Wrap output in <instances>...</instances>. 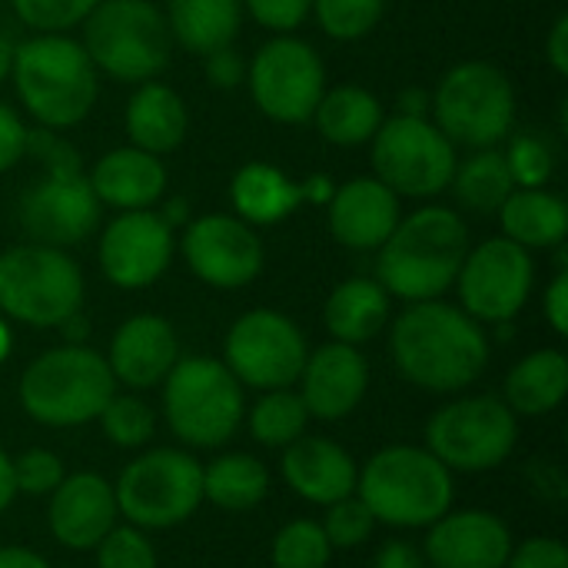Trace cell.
Returning <instances> with one entry per match:
<instances>
[{"label": "cell", "instance_id": "51", "mask_svg": "<svg viewBox=\"0 0 568 568\" xmlns=\"http://www.w3.org/2000/svg\"><path fill=\"white\" fill-rule=\"evenodd\" d=\"M0 568H50L47 559H40L37 552L23 549V546H3L0 549Z\"/></svg>", "mask_w": 568, "mask_h": 568}, {"label": "cell", "instance_id": "46", "mask_svg": "<svg viewBox=\"0 0 568 568\" xmlns=\"http://www.w3.org/2000/svg\"><path fill=\"white\" fill-rule=\"evenodd\" d=\"M27 133L30 130L23 126V120L7 103H0V173L20 163V156L27 153Z\"/></svg>", "mask_w": 568, "mask_h": 568}, {"label": "cell", "instance_id": "40", "mask_svg": "<svg viewBox=\"0 0 568 568\" xmlns=\"http://www.w3.org/2000/svg\"><path fill=\"white\" fill-rule=\"evenodd\" d=\"M100 0H13L17 17L37 33H67L83 23Z\"/></svg>", "mask_w": 568, "mask_h": 568}, {"label": "cell", "instance_id": "55", "mask_svg": "<svg viewBox=\"0 0 568 568\" xmlns=\"http://www.w3.org/2000/svg\"><path fill=\"white\" fill-rule=\"evenodd\" d=\"M160 220H163L170 230H173V226H186V223H190V206H186V200H183V196H170V203L163 206Z\"/></svg>", "mask_w": 568, "mask_h": 568}, {"label": "cell", "instance_id": "38", "mask_svg": "<svg viewBox=\"0 0 568 568\" xmlns=\"http://www.w3.org/2000/svg\"><path fill=\"white\" fill-rule=\"evenodd\" d=\"M97 419H100L106 439L113 446H120V449L143 446L153 436V426H156L153 409L143 399H136V396H116V393L110 396V403L103 406V413Z\"/></svg>", "mask_w": 568, "mask_h": 568}, {"label": "cell", "instance_id": "15", "mask_svg": "<svg viewBox=\"0 0 568 568\" xmlns=\"http://www.w3.org/2000/svg\"><path fill=\"white\" fill-rule=\"evenodd\" d=\"M536 266L529 250L506 236H493L466 253L456 286L463 310L476 323H513L532 293Z\"/></svg>", "mask_w": 568, "mask_h": 568}, {"label": "cell", "instance_id": "53", "mask_svg": "<svg viewBox=\"0 0 568 568\" xmlns=\"http://www.w3.org/2000/svg\"><path fill=\"white\" fill-rule=\"evenodd\" d=\"M429 93H423V90H403L399 93V113H406V116H426L429 113Z\"/></svg>", "mask_w": 568, "mask_h": 568}, {"label": "cell", "instance_id": "20", "mask_svg": "<svg viewBox=\"0 0 568 568\" xmlns=\"http://www.w3.org/2000/svg\"><path fill=\"white\" fill-rule=\"evenodd\" d=\"M300 379H303L300 399L306 413L323 423H336L346 419L363 403L369 386V366L356 346L326 343L313 356H306Z\"/></svg>", "mask_w": 568, "mask_h": 568}, {"label": "cell", "instance_id": "28", "mask_svg": "<svg viewBox=\"0 0 568 568\" xmlns=\"http://www.w3.org/2000/svg\"><path fill=\"white\" fill-rule=\"evenodd\" d=\"M323 320L336 343H349V346L369 343L373 336L383 333L389 320V293L376 280L353 276L329 293Z\"/></svg>", "mask_w": 568, "mask_h": 568}, {"label": "cell", "instance_id": "30", "mask_svg": "<svg viewBox=\"0 0 568 568\" xmlns=\"http://www.w3.org/2000/svg\"><path fill=\"white\" fill-rule=\"evenodd\" d=\"M568 396V359L562 349H539L506 376V406L523 416H546Z\"/></svg>", "mask_w": 568, "mask_h": 568}, {"label": "cell", "instance_id": "3", "mask_svg": "<svg viewBox=\"0 0 568 568\" xmlns=\"http://www.w3.org/2000/svg\"><path fill=\"white\" fill-rule=\"evenodd\" d=\"M13 83L27 113L47 130H67L97 103V67L67 33H37L13 47Z\"/></svg>", "mask_w": 568, "mask_h": 568}, {"label": "cell", "instance_id": "8", "mask_svg": "<svg viewBox=\"0 0 568 568\" xmlns=\"http://www.w3.org/2000/svg\"><path fill=\"white\" fill-rule=\"evenodd\" d=\"M83 306V273L57 246L23 243L0 253V313L23 326H60Z\"/></svg>", "mask_w": 568, "mask_h": 568}, {"label": "cell", "instance_id": "18", "mask_svg": "<svg viewBox=\"0 0 568 568\" xmlns=\"http://www.w3.org/2000/svg\"><path fill=\"white\" fill-rule=\"evenodd\" d=\"M100 270L120 290L153 286L173 260V230L150 210L120 213L100 236Z\"/></svg>", "mask_w": 568, "mask_h": 568}, {"label": "cell", "instance_id": "39", "mask_svg": "<svg viewBox=\"0 0 568 568\" xmlns=\"http://www.w3.org/2000/svg\"><path fill=\"white\" fill-rule=\"evenodd\" d=\"M503 156L519 190H542L552 180V170H556L552 146L536 133H516Z\"/></svg>", "mask_w": 568, "mask_h": 568}, {"label": "cell", "instance_id": "42", "mask_svg": "<svg viewBox=\"0 0 568 568\" xmlns=\"http://www.w3.org/2000/svg\"><path fill=\"white\" fill-rule=\"evenodd\" d=\"M97 568H156V552L136 526H113L97 546Z\"/></svg>", "mask_w": 568, "mask_h": 568}, {"label": "cell", "instance_id": "43", "mask_svg": "<svg viewBox=\"0 0 568 568\" xmlns=\"http://www.w3.org/2000/svg\"><path fill=\"white\" fill-rule=\"evenodd\" d=\"M63 483V463L50 449H27L13 459V486L23 496H50Z\"/></svg>", "mask_w": 568, "mask_h": 568}, {"label": "cell", "instance_id": "25", "mask_svg": "<svg viewBox=\"0 0 568 568\" xmlns=\"http://www.w3.org/2000/svg\"><path fill=\"white\" fill-rule=\"evenodd\" d=\"M100 206H113V210H150L163 190H166V166L160 163V156L136 150V146H120L103 153L93 163V173L87 176Z\"/></svg>", "mask_w": 568, "mask_h": 568}, {"label": "cell", "instance_id": "9", "mask_svg": "<svg viewBox=\"0 0 568 568\" xmlns=\"http://www.w3.org/2000/svg\"><path fill=\"white\" fill-rule=\"evenodd\" d=\"M429 110L453 143L486 150L513 133L516 90L496 63L466 60L439 80Z\"/></svg>", "mask_w": 568, "mask_h": 568}, {"label": "cell", "instance_id": "45", "mask_svg": "<svg viewBox=\"0 0 568 568\" xmlns=\"http://www.w3.org/2000/svg\"><path fill=\"white\" fill-rule=\"evenodd\" d=\"M506 568H568V549L562 539L536 536L509 552Z\"/></svg>", "mask_w": 568, "mask_h": 568}, {"label": "cell", "instance_id": "19", "mask_svg": "<svg viewBox=\"0 0 568 568\" xmlns=\"http://www.w3.org/2000/svg\"><path fill=\"white\" fill-rule=\"evenodd\" d=\"M509 552L513 536L506 523L483 509L446 513L426 539V562L433 568H506Z\"/></svg>", "mask_w": 568, "mask_h": 568}, {"label": "cell", "instance_id": "57", "mask_svg": "<svg viewBox=\"0 0 568 568\" xmlns=\"http://www.w3.org/2000/svg\"><path fill=\"white\" fill-rule=\"evenodd\" d=\"M10 67H13V43L0 33V83L10 77Z\"/></svg>", "mask_w": 568, "mask_h": 568}, {"label": "cell", "instance_id": "21", "mask_svg": "<svg viewBox=\"0 0 568 568\" xmlns=\"http://www.w3.org/2000/svg\"><path fill=\"white\" fill-rule=\"evenodd\" d=\"M116 513L113 486L97 473L63 476V483L50 493V532L73 552L97 549L116 526Z\"/></svg>", "mask_w": 568, "mask_h": 568}, {"label": "cell", "instance_id": "26", "mask_svg": "<svg viewBox=\"0 0 568 568\" xmlns=\"http://www.w3.org/2000/svg\"><path fill=\"white\" fill-rule=\"evenodd\" d=\"M186 126H190L186 103L166 83L146 80V83H140V90L126 103L130 146L146 150L153 156H163V153L176 150L183 143V136H186Z\"/></svg>", "mask_w": 568, "mask_h": 568}, {"label": "cell", "instance_id": "49", "mask_svg": "<svg viewBox=\"0 0 568 568\" xmlns=\"http://www.w3.org/2000/svg\"><path fill=\"white\" fill-rule=\"evenodd\" d=\"M373 568H429L426 556L409 542H389L376 552Z\"/></svg>", "mask_w": 568, "mask_h": 568}, {"label": "cell", "instance_id": "4", "mask_svg": "<svg viewBox=\"0 0 568 568\" xmlns=\"http://www.w3.org/2000/svg\"><path fill=\"white\" fill-rule=\"evenodd\" d=\"M359 499L376 523L396 529H423L443 519L453 506V476L416 446H389L376 453L356 476Z\"/></svg>", "mask_w": 568, "mask_h": 568}, {"label": "cell", "instance_id": "14", "mask_svg": "<svg viewBox=\"0 0 568 568\" xmlns=\"http://www.w3.org/2000/svg\"><path fill=\"white\" fill-rule=\"evenodd\" d=\"M306 339L300 326L276 310L243 313L226 336V369L240 386L290 389L306 366Z\"/></svg>", "mask_w": 568, "mask_h": 568}, {"label": "cell", "instance_id": "37", "mask_svg": "<svg viewBox=\"0 0 568 568\" xmlns=\"http://www.w3.org/2000/svg\"><path fill=\"white\" fill-rule=\"evenodd\" d=\"M386 0H313L316 23L333 40H359L383 20Z\"/></svg>", "mask_w": 568, "mask_h": 568}, {"label": "cell", "instance_id": "16", "mask_svg": "<svg viewBox=\"0 0 568 568\" xmlns=\"http://www.w3.org/2000/svg\"><path fill=\"white\" fill-rule=\"evenodd\" d=\"M97 223L100 200L80 163L47 170V176L20 196V226L40 246H77Z\"/></svg>", "mask_w": 568, "mask_h": 568}, {"label": "cell", "instance_id": "50", "mask_svg": "<svg viewBox=\"0 0 568 568\" xmlns=\"http://www.w3.org/2000/svg\"><path fill=\"white\" fill-rule=\"evenodd\" d=\"M546 60H549V67H552L559 77H566L568 73V13H559V17H556L552 30H549V37H546Z\"/></svg>", "mask_w": 568, "mask_h": 568}, {"label": "cell", "instance_id": "22", "mask_svg": "<svg viewBox=\"0 0 568 568\" xmlns=\"http://www.w3.org/2000/svg\"><path fill=\"white\" fill-rule=\"evenodd\" d=\"M329 233L346 250H379L396 230L399 196L376 176H356L329 196Z\"/></svg>", "mask_w": 568, "mask_h": 568}, {"label": "cell", "instance_id": "34", "mask_svg": "<svg viewBox=\"0 0 568 568\" xmlns=\"http://www.w3.org/2000/svg\"><path fill=\"white\" fill-rule=\"evenodd\" d=\"M449 186H453L456 200L469 213H479V216L499 213L506 196L516 190L513 173L506 166V156L496 146L476 150L466 163H456V173H453Z\"/></svg>", "mask_w": 568, "mask_h": 568}, {"label": "cell", "instance_id": "52", "mask_svg": "<svg viewBox=\"0 0 568 568\" xmlns=\"http://www.w3.org/2000/svg\"><path fill=\"white\" fill-rule=\"evenodd\" d=\"M303 186V203H329V196H333V180L329 176H323V173H316V176H310V180H303L300 183Z\"/></svg>", "mask_w": 568, "mask_h": 568}, {"label": "cell", "instance_id": "10", "mask_svg": "<svg viewBox=\"0 0 568 568\" xmlns=\"http://www.w3.org/2000/svg\"><path fill=\"white\" fill-rule=\"evenodd\" d=\"M373 143L376 180L396 196L426 200L449 190L456 173V143L429 116H393L383 120Z\"/></svg>", "mask_w": 568, "mask_h": 568}, {"label": "cell", "instance_id": "31", "mask_svg": "<svg viewBox=\"0 0 568 568\" xmlns=\"http://www.w3.org/2000/svg\"><path fill=\"white\" fill-rule=\"evenodd\" d=\"M170 37L190 53H216L233 47L243 23V0H170Z\"/></svg>", "mask_w": 568, "mask_h": 568}, {"label": "cell", "instance_id": "33", "mask_svg": "<svg viewBox=\"0 0 568 568\" xmlns=\"http://www.w3.org/2000/svg\"><path fill=\"white\" fill-rule=\"evenodd\" d=\"M270 493V473L260 459L230 453L220 456L203 469V499H210L220 509L243 513L266 499Z\"/></svg>", "mask_w": 568, "mask_h": 568}, {"label": "cell", "instance_id": "29", "mask_svg": "<svg viewBox=\"0 0 568 568\" xmlns=\"http://www.w3.org/2000/svg\"><path fill=\"white\" fill-rule=\"evenodd\" d=\"M503 236L523 250L562 246L568 236V206L549 190H513L499 206Z\"/></svg>", "mask_w": 568, "mask_h": 568}, {"label": "cell", "instance_id": "12", "mask_svg": "<svg viewBox=\"0 0 568 568\" xmlns=\"http://www.w3.org/2000/svg\"><path fill=\"white\" fill-rule=\"evenodd\" d=\"M519 439L516 413L496 396H469L443 406L429 426V453L459 473H486L503 466Z\"/></svg>", "mask_w": 568, "mask_h": 568}, {"label": "cell", "instance_id": "56", "mask_svg": "<svg viewBox=\"0 0 568 568\" xmlns=\"http://www.w3.org/2000/svg\"><path fill=\"white\" fill-rule=\"evenodd\" d=\"M60 329H63V336H67V343H70V346H80V339L87 336V329H90V326H87V320H83L80 313H73L70 320H63V323H60Z\"/></svg>", "mask_w": 568, "mask_h": 568}, {"label": "cell", "instance_id": "5", "mask_svg": "<svg viewBox=\"0 0 568 568\" xmlns=\"http://www.w3.org/2000/svg\"><path fill=\"white\" fill-rule=\"evenodd\" d=\"M116 393V379L106 359L87 346H57L37 356L20 376V406L30 419L70 429L97 419L110 396Z\"/></svg>", "mask_w": 568, "mask_h": 568}, {"label": "cell", "instance_id": "35", "mask_svg": "<svg viewBox=\"0 0 568 568\" xmlns=\"http://www.w3.org/2000/svg\"><path fill=\"white\" fill-rule=\"evenodd\" d=\"M310 423V413L300 399V393L293 389H270L250 413V429L256 436V443L270 446V449H286L290 443H296L303 436Z\"/></svg>", "mask_w": 568, "mask_h": 568}, {"label": "cell", "instance_id": "6", "mask_svg": "<svg viewBox=\"0 0 568 568\" xmlns=\"http://www.w3.org/2000/svg\"><path fill=\"white\" fill-rule=\"evenodd\" d=\"M83 50L97 70L146 83L170 63V23L153 0H100L83 20Z\"/></svg>", "mask_w": 568, "mask_h": 568}, {"label": "cell", "instance_id": "58", "mask_svg": "<svg viewBox=\"0 0 568 568\" xmlns=\"http://www.w3.org/2000/svg\"><path fill=\"white\" fill-rule=\"evenodd\" d=\"M10 346H13V336H10V329H7V323H3V316H0V363L10 356Z\"/></svg>", "mask_w": 568, "mask_h": 568}, {"label": "cell", "instance_id": "44", "mask_svg": "<svg viewBox=\"0 0 568 568\" xmlns=\"http://www.w3.org/2000/svg\"><path fill=\"white\" fill-rule=\"evenodd\" d=\"M243 7L260 27L273 33H293L310 17L313 0H243Z\"/></svg>", "mask_w": 568, "mask_h": 568}, {"label": "cell", "instance_id": "47", "mask_svg": "<svg viewBox=\"0 0 568 568\" xmlns=\"http://www.w3.org/2000/svg\"><path fill=\"white\" fill-rule=\"evenodd\" d=\"M206 77L213 87H223V90H233L246 80V60L233 50V47H223L216 53H206Z\"/></svg>", "mask_w": 568, "mask_h": 568}, {"label": "cell", "instance_id": "32", "mask_svg": "<svg viewBox=\"0 0 568 568\" xmlns=\"http://www.w3.org/2000/svg\"><path fill=\"white\" fill-rule=\"evenodd\" d=\"M313 120L323 140L336 146H359L376 136L383 123V103L369 90L343 83L323 93V100L313 110Z\"/></svg>", "mask_w": 568, "mask_h": 568}, {"label": "cell", "instance_id": "27", "mask_svg": "<svg viewBox=\"0 0 568 568\" xmlns=\"http://www.w3.org/2000/svg\"><path fill=\"white\" fill-rule=\"evenodd\" d=\"M230 200L243 223L273 226V223L286 220L303 203V186L293 183L273 163L256 160V163H246L236 170V176L230 183Z\"/></svg>", "mask_w": 568, "mask_h": 568}, {"label": "cell", "instance_id": "7", "mask_svg": "<svg viewBox=\"0 0 568 568\" xmlns=\"http://www.w3.org/2000/svg\"><path fill=\"white\" fill-rule=\"evenodd\" d=\"M166 423L186 446L216 449L243 423V386L213 356L176 359L163 379Z\"/></svg>", "mask_w": 568, "mask_h": 568}, {"label": "cell", "instance_id": "41", "mask_svg": "<svg viewBox=\"0 0 568 568\" xmlns=\"http://www.w3.org/2000/svg\"><path fill=\"white\" fill-rule=\"evenodd\" d=\"M326 523H323V532L329 539L333 549H356L363 546L369 536H373V513L366 509V503L359 496H346L333 506H326Z\"/></svg>", "mask_w": 568, "mask_h": 568}, {"label": "cell", "instance_id": "23", "mask_svg": "<svg viewBox=\"0 0 568 568\" xmlns=\"http://www.w3.org/2000/svg\"><path fill=\"white\" fill-rule=\"evenodd\" d=\"M180 359V343L173 326L163 316L140 313L130 316L110 343L106 366L113 379H120L130 389H150L166 379V373Z\"/></svg>", "mask_w": 568, "mask_h": 568}, {"label": "cell", "instance_id": "36", "mask_svg": "<svg viewBox=\"0 0 568 568\" xmlns=\"http://www.w3.org/2000/svg\"><path fill=\"white\" fill-rule=\"evenodd\" d=\"M333 546L320 523L296 519L273 539V568H326Z\"/></svg>", "mask_w": 568, "mask_h": 568}, {"label": "cell", "instance_id": "1", "mask_svg": "<svg viewBox=\"0 0 568 568\" xmlns=\"http://www.w3.org/2000/svg\"><path fill=\"white\" fill-rule=\"evenodd\" d=\"M396 369L426 393H459L473 386L489 363L483 326L459 306L423 300L393 326Z\"/></svg>", "mask_w": 568, "mask_h": 568}, {"label": "cell", "instance_id": "17", "mask_svg": "<svg viewBox=\"0 0 568 568\" xmlns=\"http://www.w3.org/2000/svg\"><path fill=\"white\" fill-rule=\"evenodd\" d=\"M180 246L193 276L216 290L250 286L263 270V243L240 216H196L186 223Z\"/></svg>", "mask_w": 568, "mask_h": 568}, {"label": "cell", "instance_id": "13", "mask_svg": "<svg viewBox=\"0 0 568 568\" xmlns=\"http://www.w3.org/2000/svg\"><path fill=\"white\" fill-rule=\"evenodd\" d=\"M250 93L263 116L290 126L306 123L326 93V67L306 40L280 33L256 50L250 63Z\"/></svg>", "mask_w": 568, "mask_h": 568}, {"label": "cell", "instance_id": "54", "mask_svg": "<svg viewBox=\"0 0 568 568\" xmlns=\"http://www.w3.org/2000/svg\"><path fill=\"white\" fill-rule=\"evenodd\" d=\"M17 486H13V463L7 459V453L0 449V513L13 503Z\"/></svg>", "mask_w": 568, "mask_h": 568}, {"label": "cell", "instance_id": "2", "mask_svg": "<svg viewBox=\"0 0 568 568\" xmlns=\"http://www.w3.org/2000/svg\"><path fill=\"white\" fill-rule=\"evenodd\" d=\"M469 253V230L449 206H423L396 223L379 246L376 283L406 303L439 300L459 276Z\"/></svg>", "mask_w": 568, "mask_h": 568}, {"label": "cell", "instance_id": "11", "mask_svg": "<svg viewBox=\"0 0 568 568\" xmlns=\"http://www.w3.org/2000/svg\"><path fill=\"white\" fill-rule=\"evenodd\" d=\"M113 496L130 526L170 529L200 509L203 466L180 449H150L120 473Z\"/></svg>", "mask_w": 568, "mask_h": 568}, {"label": "cell", "instance_id": "48", "mask_svg": "<svg viewBox=\"0 0 568 568\" xmlns=\"http://www.w3.org/2000/svg\"><path fill=\"white\" fill-rule=\"evenodd\" d=\"M546 320L549 326L559 333V336H568V273L559 270L556 280L549 283L546 290Z\"/></svg>", "mask_w": 568, "mask_h": 568}, {"label": "cell", "instance_id": "24", "mask_svg": "<svg viewBox=\"0 0 568 568\" xmlns=\"http://www.w3.org/2000/svg\"><path fill=\"white\" fill-rule=\"evenodd\" d=\"M283 479L296 496L316 506H333L356 493V463L353 456L323 439V436H300L286 446L283 456Z\"/></svg>", "mask_w": 568, "mask_h": 568}]
</instances>
